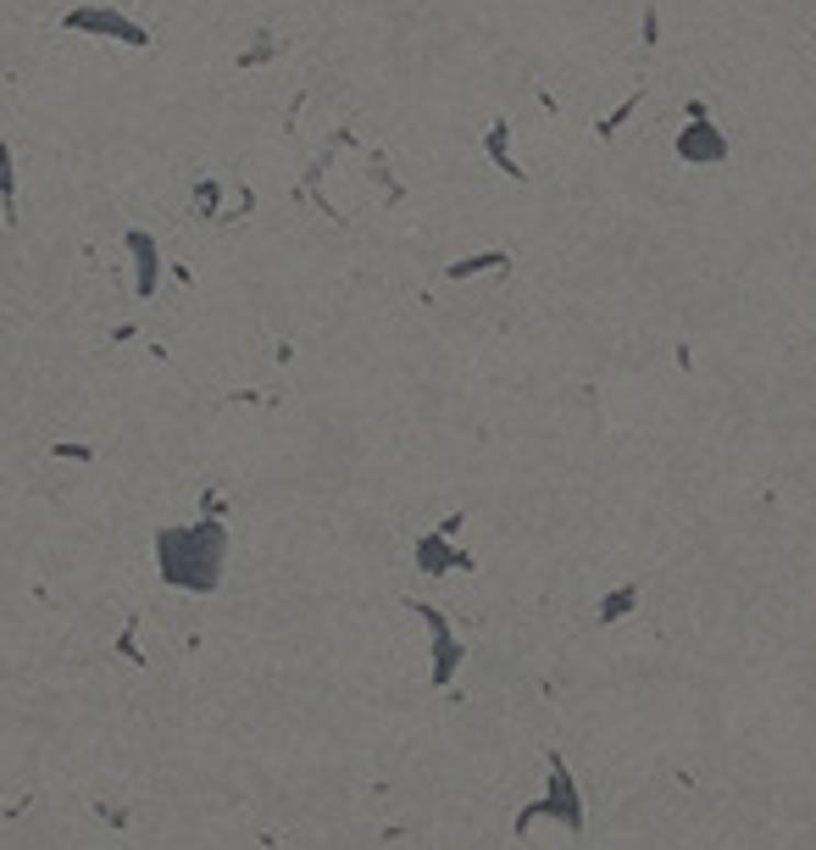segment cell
Wrapping results in <instances>:
<instances>
[{
    "mask_svg": "<svg viewBox=\"0 0 816 850\" xmlns=\"http://www.w3.org/2000/svg\"><path fill=\"white\" fill-rule=\"evenodd\" d=\"M0 201H7V212L18 206V179H12V150L0 145Z\"/></svg>",
    "mask_w": 816,
    "mask_h": 850,
    "instance_id": "obj_4",
    "label": "cell"
},
{
    "mask_svg": "<svg viewBox=\"0 0 816 850\" xmlns=\"http://www.w3.org/2000/svg\"><path fill=\"white\" fill-rule=\"evenodd\" d=\"M128 250L139 257V295L156 290V250H150V234H128Z\"/></svg>",
    "mask_w": 816,
    "mask_h": 850,
    "instance_id": "obj_3",
    "label": "cell"
},
{
    "mask_svg": "<svg viewBox=\"0 0 816 850\" xmlns=\"http://www.w3.org/2000/svg\"><path fill=\"white\" fill-rule=\"evenodd\" d=\"M228 562V534L223 523H195V529H167L156 534V567L172 589L212 594Z\"/></svg>",
    "mask_w": 816,
    "mask_h": 850,
    "instance_id": "obj_1",
    "label": "cell"
},
{
    "mask_svg": "<svg viewBox=\"0 0 816 850\" xmlns=\"http://www.w3.org/2000/svg\"><path fill=\"white\" fill-rule=\"evenodd\" d=\"M61 23H67L72 34H101V39H123V45H145V39H150L139 23H128V18L112 12V7H72Z\"/></svg>",
    "mask_w": 816,
    "mask_h": 850,
    "instance_id": "obj_2",
    "label": "cell"
}]
</instances>
